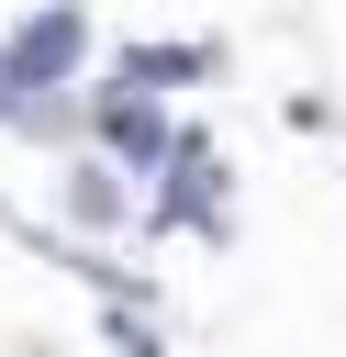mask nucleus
Returning a JSON list of instances; mask_svg holds the SVG:
<instances>
[{"mask_svg": "<svg viewBox=\"0 0 346 357\" xmlns=\"http://www.w3.org/2000/svg\"><path fill=\"white\" fill-rule=\"evenodd\" d=\"M100 123H112V145H134V156H145V145H156V134H167V123H156V112H145V100H112V112H100Z\"/></svg>", "mask_w": 346, "mask_h": 357, "instance_id": "obj_1", "label": "nucleus"}]
</instances>
